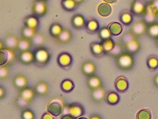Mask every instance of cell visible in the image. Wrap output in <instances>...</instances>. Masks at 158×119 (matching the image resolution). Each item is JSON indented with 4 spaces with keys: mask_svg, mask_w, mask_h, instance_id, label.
I'll return each instance as SVG.
<instances>
[{
    "mask_svg": "<svg viewBox=\"0 0 158 119\" xmlns=\"http://www.w3.org/2000/svg\"><path fill=\"white\" fill-rule=\"evenodd\" d=\"M146 33L148 35L152 38H158V24H150L147 28Z\"/></svg>",
    "mask_w": 158,
    "mask_h": 119,
    "instance_id": "30",
    "label": "cell"
},
{
    "mask_svg": "<svg viewBox=\"0 0 158 119\" xmlns=\"http://www.w3.org/2000/svg\"><path fill=\"white\" fill-rule=\"evenodd\" d=\"M31 40L32 44H33L34 45L40 47L44 44L45 40V38L44 34L41 33H36Z\"/></svg>",
    "mask_w": 158,
    "mask_h": 119,
    "instance_id": "33",
    "label": "cell"
},
{
    "mask_svg": "<svg viewBox=\"0 0 158 119\" xmlns=\"http://www.w3.org/2000/svg\"><path fill=\"white\" fill-rule=\"evenodd\" d=\"M35 92L31 88L28 87H25L23 89H21L20 91L19 96L23 98L25 100L31 103L34 99L35 96Z\"/></svg>",
    "mask_w": 158,
    "mask_h": 119,
    "instance_id": "13",
    "label": "cell"
},
{
    "mask_svg": "<svg viewBox=\"0 0 158 119\" xmlns=\"http://www.w3.org/2000/svg\"><path fill=\"white\" fill-rule=\"evenodd\" d=\"M62 119H74L73 116H71V115H70V114H67L66 116H63V117H62Z\"/></svg>",
    "mask_w": 158,
    "mask_h": 119,
    "instance_id": "50",
    "label": "cell"
},
{
    "mask_svg": "<svg viewBox=\"0 0 158 119\" xmlns=\"http://www.w3.org/2000/svg\"><path fill=\"white\" fill-rule=\"evenodd\" d=\"M14 87L18 89H22L26 87L27 84V80L25 76L23 75H17L13 80Z\"/></svg>",
    "mask_w": 158,
    "mask_h": 119,
    "instance_id": "15",
    "label": "cell"
},
{
    "mask_svg": "<svg viewBox=\"0 0 158 119\" xmlns=\"http://www.w3.org/2000/svg\"><path fill=\"white\" fill-rule=\"evenodd\" d=\"M148 67L151 70H156L158 67V59L155 57H150L147 61Z\"/></svg>",
    "mask_w": 158,
    "mask_h": 119,
    "instance_id": "38",
    "label": "cell"
},
{
    "mask_svg": "<svg viewBox=\"0 0 158 119\" xmlns=\"http://www.w3.org/2000/svg\"><path fill=\"white\" fill-rule=\"evenodd\" d=\"M31 45H32V42L31 40L22 38L19 40L17 49H18L22 52L26 50H29V49L31 47Z\"/></svg>",
    "mask_w": 158,
    "mask_h": 119,
    "instance_id": "25",
    "label": "cell"
},
{
    "mask_svg": "<svg viewBox=\"0 0 158 119\" xmlns=\"http://www.w3.org/2000/svg\"><path fill=\"white\" fill-rule=\"evenodd\" d=\"M101 44L102 45L105 53H108L114 47L115 43L111 38H108L106 40H102Z\"/></svg>",
    "mask_w": 158,
    "mask_h": 119,
    "instance_id": "31",
    "label": "cell"
},
{
    "mask_svg": "<svg viewBox=\"0 0 158 119\" xmlns=\"http://www.w3.org/2000/svg\"><path fill=\"white\" fill-rule=\"evenodd\" d=\"M8 54L2 48L0 49V66L5 65L8 63Z\"/></svg>",
    "mask_w": 158,
    "mask_h": 119,
    "instance_id": "41",
    "label": "cell"
},
{
    "mask_svg": "<svg viewBox=\"0 0 158 119\" xmlns=\"http://www.w3.org/2000/svg\"><path fill=\"white\" fill-rule=\"evenodd\" d=\"M154 83L155 85L158 87V74H157L154 78Z\"/></svg>",
    "mask_w": 158,
    "mask_h": 119,
    "instance_id": "49",
    "label": "cell"
},
{
    "mask_svg": "<svg viewBox=\"0 0 158 119\" xmlns=\"http://www.w3.org/2000/svg\"><path fill=\"white\" fill-rule=\"evenodd\" d=\"M72 39V33L69 29H63L60 35L56 38L57 42L61 44H67Z\"/></svg>",
    "mask_w": 158,
    "mask_h": 119,
    "instance_id": "18",
    "label": "cell"
},
{
    "mask_svg": "<svg viewBox=\"0 0 158 119\" xmlns=\"http://www.w3.org/2000/svg\"><path fill=\"white\" fill-rule=\"evenodd\" d=\"M105 92L104 89L102 87L96 88L92 90L91 98L96 103H99L102 101L103 99L105 98Z\"/></svg>",
    "mask_w": 158,
    "mask_h": 119,
    "instance_id": "12",
    "label": "cell"
},
{
    "mask_svg": "<svg viewBox=\"0 0 158 119\" xmlns=\"http://www.w3.org/2000/svg\"><path fill=\"white\" fill-rule=\"evenodd\" d=\"M3 49L7 52V53L8 54V62H11L13 61L16 58V53L15 51V49L6 47Z\"/></svg>",
    "mask_w": 158,
    "mask_h": 119,
    "instance_id": "43",
    "label": "cell"
},
{
    "mask_svg": "<svg viewBox=\"0 0 158 119\" xmlns=\"http://www.w3.org/2000/svg\"><path fill=\"white\" fill-rule=\"evenodd\" d=\"M90 48L92 54L96 57H100L105 53L101 43L93 42L90 44Z\"/></svg>",
    "mask_w": 158,
    "mask_h": 119,
    "instance_id": "22",
    "label": "cell"
},
{
    "mask_svg": "<svg viewBox=\"0 0 158 119\" xmlns=\"http://www.w3.org/2000/svg\"><path fill=\"white\" fill-rule=\"evenodd\" d=\"M22 118L24 119H33L35 118V116L32 111L26 110L22 113Z\"/></svg>",
    "mask_w": 158,
    "mask_h": 119,
    "instance_id": "45",
    "label": "cell"
},
{
    "mask_svg": "<svg viewBox=\"0 0 158 119\" xmlns=\"http://www.w3.org/2000/svg\"><path fill=\"white\" fill-rule=\"evenodd\" d=\"M121 53H122V48L121 47V46L118 44H115L114 47L113 48V49L107 54L113 57H118L121 54Z\"/></svg>",
    "mask_w": 158,
    "mask_h": 119,
    "instance_id": "40",
    "label": "cell"
},
{
    "mask_svg": "<svg viewBox=\"0 0 158 119\" xmlns=\"http://www.w3.org/2000/svg\"><path fill=\"white\" fill-rule=\"evenodd\" d=\"M98 12L100 16L108 17L112 13V7L107 3H102L98 7Z\"/></svg>",
    "mask_w": 158,
    "mask_h": 119,
    "instance_id": "23",
    "label": "cell"
},
{
    "mask_svg": "<svg viewBox=\"0 0 158 119\" xmlns=\"http://www.w3.org/2000/svg\"><path fill=\"white\" fill-rule=\"evenodd\" d=\"M103 1H105V2H108L110 4H113L117 1V0H103Z\"/></svg>",
    "mask_w": 158,
    "mask_h": 119,
    "instance_id": "51",
    "label": "cell"
},
{
    "mask_svg": "<svg viewBox=\"0 0 158 119\" xmlns=\"http://www.w3.org/2000/svg\"><path fill=\"white\" fill-rule=\"evenodd\" d=\"M114 86L118 92L123 93L128 89L129 87V83L126 78L123 76H120L115 80Z\"/></svg>",
    "mask_w": 158,
    "mask_h": 119,
    "instance_id": "8",
    "label": "cell"
},
{
    "mask_svg": "<svg viewBox=\"0 0 158 119\" xmlns=\"http://www.w3.org/2000/svg\"><path fill=\"white\" fill-rule=\"evenodd\" d=\"M111 33L108 30V28H103L102 29H101L100 32L99 33V35L100 38L102 40H106L108 38H110L111 36Z\"/></svg>",
    "mask_w": 158,
    "mask_h": 119,
    "instance_id": "42",
    "label": "cell"
},
{
    "mask_svg": "<svg viewBox=\"0 0 158 119\" xmlns=\"http://www.w3.org/2000/svg\"><path fill=\"white\" fill-rule=\"evenodd\" d=\"M36 33V29H32L26 26H24L22 31V37L28 40H31Z\"/></svg>",
    "mask_w": 158,
    "mask_h": 119,
    "instance_id": "35",
    "label": "cell"
},
{
    "mask_svg": "<svg viewBox=\"0 0 158 119\" xmlns=\"http://www.w3.org/2000/svg\"><path fill=\"white\" fill-rule=\"evenodd\" d=\"M63 28L60 24L57 23H54L52 24L49 28V33L50 35L54 37V38H57L60 34L63 31Z\"/></svg>",
    "mask_w": 158,
    "mask_h": 119,
    "instance_id": "28",
    "label": "cell"
},
{
    "mask_svg": "<svg viewBox=\"0 0 158 119\" xmlns=\"http://www.w3.org/2000/svg\"><path fill=\"white\" fill-rule=\"evenodd\" d=\"M108 29L110 31L111 35L114 36H118L120 35L123 31V26H121V24L115 22L109 24Z\"/></svg>",
    "mask_w": 158,
    "mask_h": 119,
    "instance_id": "24",
    "label": "cell"
},
{
    "mask_svg": "<svg viewBox=\"0 0 158 119\" xmlns=\"http://www.w3.org/2000/svg\"><path fill=\"white\" fill-rule=\"evenodd\" d=\"M158 12L155 10L152 5L148 8H146L144 14L143 15L144 22L146 24H152L155 23V21L156 19V15Z\"/></svg>",
    "mask_w": 158,
    "mask_h": 119,
    "instance_id": "6",
    "label": "cell"
},
{
    "mask_svg": "<svg viewBox=\"0 0 158 119\" xmlns=\"http://www.w3.org/2000/svg\"><path fill=\"white\" fill-rule=\"evenodd\" d=\"M16 104L19 108H25L28 105V104L30 103L26 100H25L23 98H22L19 95L18 98L16 100Z\"/></svg>",
    "mask_w": 158,
    "mask_h": 119,
    "instance_id": "44",
    "label": "cell"
},
{
    "mask_svg": "<svg viewBox=\"0 0 158 119\" xmlns=\"http://www.w3.org/2000/svg\"><path fill=\"white\" fill-rule=\"evenodd\" d=\"M19 40L15 35H8L4 40L5 47L15 49L17 48Z\"/></svg>",
    "mask_w": 158,
    "mask_h": 119,
    "instance_id": "21",
    "label": "cell"
},
{
    "mask_svg": "<svg viewBox=\"0 0 158 119\" xmlns=\"http://www.w3.org/2000/svg\"><path fill=\"white\" fill-rule=\"evenodd\" d=\"M47 11V5L45 1L40 0H35L32 5L33 15L37 17H42L46 14Z\"/></svg>",
    "mask_w": 158,
    "mask_h": 119,
    "instance_id": "3",
    "label": "cell"
},
{
    "mask_svg": "<svg viewBox=\"0 0 158 119\" xmlns=\"http://www.w3.org/2000/svg\"><path fill=\"white\" fill-rule=\"evenodd\" d=\"M137 119H151L152 114L150 110L148 109H143L139 111L136 115Z\"/></svg>",
    "mask_w": 158,
    "mask_h": 119,
    "instance_id": "37",
    "label": "cell"
},
{
    "mask_svg": "<svg viewBox=\"0 0 158 119\" xmlns=\"http://www.w3.org/2000/svg\"><path fill=\"white\" fill-rule=\"evenodd\" d=\"M60 86L61 90L65 93L71 92L75 87L73 82L69 79H66L63 80Z\"/></svg>",
    "mask_w": 158,
    "mask_h": 119,
    "instance_id": "27",
    "label": "cell"
},
{
    "mask_svg": "<svg viewBox=\"0 0 158 119\" xmlns=\"http://www.w3.org/2000/svg\"><path fill=\"white\" fill-rule=\"evenodd\" d=\"M140 44L137 40L133 38L128 41L126 44V48L129 54H135L140 49Z\"/></svg>",
    "mask_w": 158,
    "mask_h": 119,
    "instance_id": "14",
    "label": "cell"
},
{
    "mask_svg": "<svg viewBox=\"0 0 158 119\" xmlns=\"http://www.w3.org/2000/svg\"><path fill=\"white\" fill-rule=\"evenodd\" d=\"M83 113L84 109L79 104H72L67 107V114L71 115L74 119L81 116Z\"/></svg>",
    "mask_w": 158,
    "mask_h": 119,
    "instance_id": "5",
    "label": "cell"
},
{
    "mask_svg": "<svg viewBox=\"0 0 158 119\" xmlns=\"http://www.w3.org/2000/svg\"><path fill=\"white\" fill-rule=\"evenodd\" d=\"M85 26L87 31L92 33H95L98 30L99 25L96 20L92 19L87 21L85 24Z\"/></svg>",
    "mask_w": 158,
    "mask_h": 119,
    "instance_id": "34",
    "label": "cell"
},
{
    "mask_svg": "<svg viewBox=\"0 0 158 119\" xmlns=\"http://www.w3.org/2000/svg\"><path fill=\"white\" fill-rule=\"evenodd\" d=\"M134 60L130 54H121L118 57L117 65L119 68L122 70H130L133 66Z\"/></svg>",
    "mask_w": 158,
    "mask_h": 119,
    "instance_id": "2",
    "label": "cell"
},
{
    "mask_svg": "<svg viewBox=\"0 0 158 119\" xmlns=\"http://www.w3.org/2000/svg\"><path fill=\"white\" fill-rule=\"evenodd\" d=\"M146 8L145 6L140 1H136L133 3L131 11L132 13L136 16H141L143 15L146 11Z\"/></svg>",
    "mask_w": 158,
    "mask_h": 119,
    "instance_id": "20",
    "label": "cell"
},
{
    "mask_svg": "<svg viewBox=\"0 0 158 119\" xmlns=\"http://www.w3.org/2000/svg\"><path fill=\"white\" fill-rule=\"evenodd\" d=\"M87 85L89 89L93 90L101 87L102 81L98 77L91 76L87 80Z\"/></svg>",
    "mask_w": 158,
    "mask_h": 119,
    "instance_id": "26",
    "label": "cell"
},
{
    "mask_svg": "<svg viewBox=\"0 0 158 119\" xmlns=\"http://www.w3.org/2000/svg\"><path fill=\"white\" fill-rule=\"evenodd\" d=\"M3 48V45L2 43L1 42V41L0 40V49H2Z\"/></svg>",
    "mask_w": 158,
    "mask_h": 119,
    "instance_id": "53",
    "label": "cell"
},
{
    "mask_svg": "<svg viewBox=\"0 0 158 119\" xmlns=\"http://www.w3.org/2000/svg\"><path fill=\"white\" fill-rule=\"evenodd\" d=\"M61 4L62 7L67 11L74 10L77 6V4L74 0H62Z\"/></svg>",
    "mask_w": 158,
    "mask_h": 119,
    "instance_id": "32",
    "label": "cell"
},
{
    "mask_svg": "<svg viewBox=\"0 0 158 119\" xmlns=\"http://www.w3.org/2000/svg\"><path fill=\"white\" fill-rule=\"evenodd\" d=\"M6 95V89L0 86V100L2 99L4 96Z\"/></svg>",
    "mask_w": 158,
    "mask_h": 119,
    "instance_id": "47",
    "label": "cell"
},
{
    "mask_svg": "<svg viewBox=\"0 0 158 119\" xmlns=\"http://www.w3.org/2000/svg\"><path fill=\"white\" fill-rule=\"evenodd\" d=\"M106 103L110 105H115L119 101V96L118 94L114 92H110L107 94L105 96Z\"/></svg>",
    "mask_w": 158,
    "mask_h": 119,
    "instance_id": "29",
    "label": "cell"
},
{
    "mask_svg": "<svg viewBox=\"0 0 158 119\" xmlns=\"http://www.w3.org/2000/svg\"><path fill=\"white\" fill-rule=\"evenodd\" d=\"M71 24L76 29H81L86 24L84 17L80 15H76L71 19Z\"/></svg>",
    "mask_w": 158,
    "mask_h": 119,
    "instance_id": "16",
    "label": "cell"
},
{
    "mask_svg": "<svg viewBox=\"0 0 158 119\" xmlns=\"http://www.w3.org/2000/svg\"><path fill=\"white\" fill-rule=\"evenodd\" d=\"M35 61L36 65L40 66H45L48 63L49 60L50 55L47 49L44 48H38L35 54Z\"/></svg>",
    "mask_w": 158,
    "mask_h": 119,
    "instance_id": "1",
    "label": "cell"
},
{
    "mask_svg": "<svg viewBox=\"0 0 158 119\" xmlns=\"http://www.w3.org/2000/svg\"><path fill=\"white\" fill-rule=\"evenodd\" d=\"M120 21L125 25H129L132 23L133 20V17L132 15L128 12H124L119 17Z\"/></svg>",
    "mask_w": 158,
    "mask_h": 119,
    "instance_id": "36",
    "label": "cell"
},
{
    "mask_svg": "<svg viewBox=\"0 0 158 119\" xmlns=\"http://www.w3.org/2000/svg\"><path fill=\"white\" fill-rule=\"evenodd\" d=\"M34 91L36 94L40 96H44L47 95L49 91V86L46 82H40L36 83Z\"/></svg>",
    "mask_w": 158,
    "mask_h": 119,
    "instance_id": "19",
    "label": "cell"
},
{
    "mask_svg": "<svg viewBox=\"0 0 158 119\" xmlns=\"http://www.w3.org/2000/svg\"><path fill=\"white\" fill-rule=\"evenodd\" d=\"M19 60L23 64L29 65L35 61L34 54L29 50L22 51L19 55Z\"/></svg>",
    "mask_w": 158,
    "mask_h": 119,
    "instance_id": "10",
    "label": "cell"
},
{
    "mask_svg": "<svg viewBox=\"0 0 158 119\" xmlns=\"http://www.w3.org/2000/svg\"><path fill=\"white\" fill-rule=\"evenodd\" d=\"M23 22L24 26L29 27L35 29H36L40 25L38 17L34 15L26 17L24 19Z\"/></svg>",
    "mask_w": 158,
    "mask_h": 119,
    "instance_id": "11",
    "label": "cell"
},
{
    "mask_svg": "<svg viewBox=\"0 0 158 119\" xmlns=\"http://www.w3.org/2000/svg\"><path fill=\"white\" fill-rule=\"evenodd\" d=\"M146 23L143 21H137L132 26L131 32L134 36H140L147 30Z\"/></svg>",
    "mask_w": 158,
    "mask_h": 119,
    "instance_id": "7",
    "label": "cell"
},
{
    "mask_svg": "<svg viewBox=\"0 0 158 119\" xmlns=\"http://www.w3.org/2000/svg\"><path fill=\"white\" fill-rule=\"evenodd\" d=\"M75 2H76V3L77 4H80V3H81L84 0H74Z\"/></svg>",
    "mask_w": 158,
    "mask_h": 119,
    "instance_id": "52",
    "label": "cell"
},
{
    "mask_svg": "<svg viewBox=\"0 0 158 119\" xmlns=\"http://www.w3.org/2000/svg\"><path fill=\"white\" fill-rule=\"evenodd\" d=\"M157 44H158V41H157Z\"/></svg>",
    "mask_w": 158,
    "mask_h": 119,
    "instance_id": "55",
    "label": "cell"
},
{
    "mask_svg": "<svg viewBox=\"0 0 158 119\" xmlns=\"http://www.w3.org/2000/svg\"><path fill=\"white\" fill-rule=\"evenodd\" d=\"M57 63L64 69H68L72 63V57L68 53L63 52L60 53L57 57Z\"/></svg>",
    "mask_w": 158,
    "mask_h": 119,
    "instance_id": "4",
    "label": "cell"
},
{
    "mask_svg": "<svg viewBox=\"0 0 158 119\" xmlns=\"http://www.w3.org/2000/svg\"><path fill=\"white\" fill-rule=\"evenodd\" d=\"M10 74L8 67L5 66H0V80L6 79Z\"/></svg>",
    "mask_w": 158,
    "mask_h": 119,
    "instance_id": "39",
    "label": "cell"
},
{
    "mask_svg": "<svg viewBox=\"0 0 158 119\" xmlns=\"http://www.w3.org/2000/svg\"><path fill=\"white\" fill-rule=\"evenodd\" d=\"M42 119H54V116H53L51 114H50L49 112L44 113L43 114V116H42Z\"/></svg>",
    "mask_w": 158,
    "mask_h": 119,
    "instance_id": "46",
    "label": "cell"
},
{
    "mask_svg": "<svg viewBox=\"0 0 158 119\" xmlns=\"http://www.w3.org/2000/svg\"><path fill=\"white\" fill-rule=\"evenodd\" d=\"M152 6L155 8V10L158 13V0H155L153 4H152Z\"/></svg>",
    "mask_w": 158,
    "mask_h": 119,
    "instance_id": "48",
    "label": "cell"
},
{
    "mask_svg": "<svg viewBox=\"0 0 158 119\" xmlns=\"http://www.w3.org/2000/svg\"><path fill=\"white\" fill-rule=\"evenodd\" d=\"M63 108L61 104L58 102H52L48 105L47 110L53 116H59L63 112Z\"/></svg>",
    "mask_w": 158,
    "mask_h": 119,
    "instance_id": "9",
    "label": "cell"
},
{
    "mask_svg": "<svg viewBox=\"0 0 158 119\" xmlns=\"http://www.w3.org/2000/svg\"><path fill=\"white\" fill-rule=\"evenodd\" d=\"M81 71L84 74L88 76H91L95 73L96 66L94 64L90 62H85L82 65Z\"/></svg>",
    "mask_w": 158,
    "mask_h": 119,
    "instance_id": "17",
    "label": "cell"
},
{
    "mask_svg": "<svg viewBox=\"0 0 158 119\" xmlns=\"http://www.w3.org/2000/svg\"><path fill=\"white\" fill-rule=\"evenodd\" d=\"M40 1H47V0H40Z\"/></svg>",
    "mask_w": 158,
    "mask_h": 119,
    "instance_id": "54",
    "label": "cell"
}]
</instances>
